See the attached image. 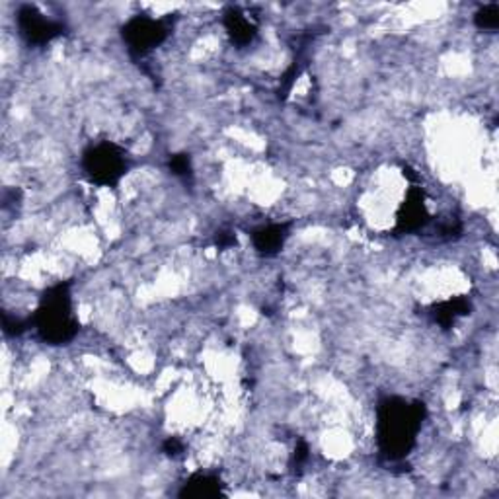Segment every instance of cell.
Instances as JSON below:
<instances>
[{
  "mask_svg": "<svg viewBox=\"0 0 499 499\" xmlns=\"http://www.w3.org/2000/svg\"><path fill=\"white\" fill-rule=\"evenodd\" d=\"M427 406L422 400L404 396H384L377 406V445L386 461L398 463L412 453L418 443Z\"/></svg>",
  "mask_w": 499,
  "mask_h": 499,
  "instance_id": "6da1fadb",
  "label": "cell"
},
{
  "mask_svg": "<svg viewBox=\"0 0 499 499\" xmlns=\"http://www.w3.org/2000/svg\"><path fill=\"white\" fill-rule=\"evenodd\" d=\"M32 326L49 345H66L78 336L80 324L75 314L71 283L61 281L46 290L34 312Z\"/></svg>",
  "mask_w": 499,
  "mask_h": 499,
  "instance_id": "7a4b0ae2",
  "label": "cell"
},
{
  "mask_svg": "<svg viewBox=\"0 0 499 499\" xmlns=\"http://www.w3.org/2000/svg\"><path fill=\"white\" fill-rule=\"evenodd\" d=\"M80 168L92 186L116 189L131 168V157L114 141H98L82 150Z\"/></svg>",
  "mask_w": 499,
  "mask_h": 499,
  "instance_id": "3957f363",
  "label": "cell"
},
{
  "mask_svg": "<svg viewBox=\"0 0 499 499\" xmlns=\"http://www.w3.org/2000/svg\"><path fill=\"white\" fill-rule=\"evenodd\" d=\"M170 36V24L164 18L137 14L121 25V39L135 57H145L160 47Z\"/></svg>",
  "mask_w": 499,
  "mask_h": 499,
  "instance_id": "277c9868",
  "label": "cell"
},
{
  "mask_svg": "<svg viewBox=\"0 0 499 499\" xmlns=\"http://www.w3.org/2000/svg\"><path fill=\"white\" fill-rule=\"evenodd\" d=\"M16 25H18L20 36L27 41V44L37 46V47L49 46L51 41H55L65 34L63 22L49 18L47 14H44L34 5H24L18 8Z\"/></svg>",
  "mask_w": 499,
  "mask_h": 499,
  "instance_id": "5b68a950",
  "label": "cell"
},
{
  "mask_svg": "<svg viewBox=\"0 0 499 499\" xmlns=\"http://www.w3.org/2000/svg\"><path fill=\"white\" fill-rule=\"evenodd\" d=\"M429 209L425 191L418 186H412L406 193V199L398 207L396 230L400 234H410L423 229L429 223Z\"/></svg>",
  "mask_w": 499,
  "mask_h": 499,
  "instance_id": "8992f818",
  "label": "cell"
},
{
  "mask_svg": "<svg viewBox=\"0 0 499 499\" xmlns=\"http://www.w3.org/2000/svg\"><path fill=\"white\" fill-rule=\"evenodd\" d=\"M225 32L234 46L248 47L258 37V22L252 14L240 6H229L223 14Z\"/></svg>",
  "mask_w": 499,
  "mask_h": 499,
  "instance_id": "52a82bcc",
  "label": "cell"
},
{
  "mask_svg": "<svg viewBox=\"0 0 499 499\" xmlns=\"http://www.w3.org/2000/svg\"><path fill=\"white\" fill-rule=\"evenodd\" d=\"M290 232L289 223H268L252 232L254 250L263 258H273L283 250Z\"/></svg>",
  "mask_w": 499,
  "mask_h": 499,
  "instance_id": "ba28073f",
  "label": "cell"
},
{
  "mask_svg": "<svg viewBox=\"0 0 499 499\" xmlns=\"http://www.w3.org/2000/svg\"><path fill=\"white\" fill-rule=\"evenodd\" d=\"M223 494H225V484L220 482L219 476L209 473H198L189 476L182 484V490L178 492L179 497H193V499H211Z\"/></svg>",
  "mask_w": 499,
  "mask_h": 499,
  "instance_id": "9c48e42d",
  "label": "cell"
},
{
  "mask_svg": "<svg viewBox=\"0 0 499 499\" xmlns=\"http://www.w3.org/2000/svg\"><path fill=\"white\" fill-rule=\"evenodd\" d=\"M470 311H473V304H470V300L466 297H453V299L433 304L432 316L439 326L451 328L459 322L461 318L468 316Z\"/></svg>",
  "mask_w": 499,
  "mask_h": 499,
  "instance_id": "30bf717a",
  "label": "cell"
},
{
  "mask_svg": "<svg viewBox=\"0 0 499 499\" xmlns=\"http://www.w3.org/2000/svg\"><path fill=\"white\" fill-rule=\"evenodd\" d=\"M474 25L482 32H497L499 27V5L497 3H490L484 5L474 12Z\"/></svg>",
  "mask_w": 499,
  "mask_h": 499,
  "instance_id": "8fae6325",
  "label": "cell"
},
{
  "mask_svg": "<svg viewBox=\"0 0 499 499\" xmlns=\"http://www.w3.org/2000/svg\"><path fill=\"white\" fill-rule=\"evenodd\" d=\"M168 168L174 176L178 178H188L191 176L193 168H191V160L188 155H184V152H179V155H172L168 158Z\"/></svg>",
  "mask_w": 499,
  "mask_h": 499,
  "instance_id": "7c38bea8",
  "label": "cell"
},
{
  "mask_svg": "<svg viewBox=\"0 0 499 499\" xmlns=\"http://www.w3.org/2000/svg\"><path fill=\"white\" fill-rule=\"evenodd\" d=\"M164 453L168 454V456L182 454V453H184V443H182V441H178L176 437L166 439V443H164Z\"/></svg>",
  "mask_w": 499,
  "mask_h": 499,
  "instance_id": "4fadbf2b",
  "label": "cell"
},
{
  "mask_svg": "<svg viewBox=\"0 0 499 499\" xmlns=\"http://www.w3.org/2000/svg\"><path fill=\"white\" fill-rule=\"evenodd\" d=\"M309 453H311V449H309L307 443L299 441V443H297V447H295V463H297V464H304V463H307V461H309Z\"/></svg>",
  "mask_w": 499,
  "mask_h": 499,
  "instance_id": "5bb4252c",
  "label": "cell"
},
{
  "mask_svg": "<svg viewBox=\"0 0 499 499\" xmlns=\"http://www.w3.org/2000/svg\"><path fill=\"white\" fill-rule=\"evenodd\" d=\"M14 326H16V328H18V330H14V334H16V336H18V334H20V331H22L24 328H22V324H20L18 321H16V324H14ZM5 330H6V331H10V330H12V326H10V322L6 321V318H5Z\"/></svg>",
  "mask_w": 499,
  "mask_h": 499,
  "instance_id": "9a60e30c",
  "label": "cell"
}]
</instances>
